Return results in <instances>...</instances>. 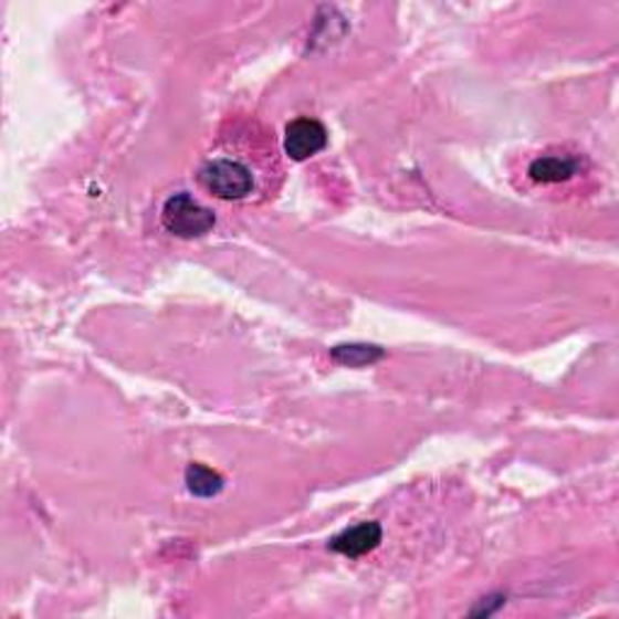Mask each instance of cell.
<instances>
[{
    "label": "cell",
    "mask_w": 619,
    "mask_h": 619,
    "mask_svg": "<svg viewBox=\"0 0 619 619\" xmlns=\"http://www.w3.org/2000/svg\"><path fill=\"white\" fill-rule=\"evenodd\" d=\"M160 218H162L165 230L182 240L203 238L206 232H211L216 225L213 211L206 209V206H201L187 191H179V193H175V197L167 199Z\"/></svg>",
    "instance_id": "cell-3"
},
{
    "label": "cell",
    "mask_w": 619,
    "mask_h": 619,
    "mask_svg": "<svg viewBox=\"0 0 619 619\" xmlns=\"http://www.w3.org/2000/svg\"><path fill=\"white\" fill-rule=\"evenodd\" d=\"M327 146V128L322 126L317 119L310 116H298L286 126V136H283V150L291 160L303 162L315 158L319 150Z\"/></svg>",
    "instance_id": "cell-4"
},
{
    "label": "cell",
    "mask_w": 619,
    "mask_h": 619,
    "mask_svg": "<svg viewBox=\"0 0 619 619\" xmlns=\"http://www.w3.org/2000/svg\"><path fill=\"white\" fill-rule=\"evenodd\" d=\"M588 172V160L580 153L569 150H547L539 153L527 165V179L535 187L545 189H559L571 187L578 179H584Z\"/></svg>",
    "instance_id": "cell-2"
},
{
    "label": "cell",
    "mask_w": 619,
    "mask_h": 619,
    "mask_svg": "<svg viewBox=\"0 0 619 619\" xmlns=\"http://www.w3.org/2000/svg\"><path fill=\"white\" fill-rule=\"evenodd\" d=\"M281 179V148L274 132L252 116L228 119L197 170L199 187L228 203H262L274 197Z\"/></svg>",
    "instance_id": "cell-1"
},
{
    "label": "cell",
    "mask_w": 619,
    "mask_h": 619,
    "mask_svg": "<svg viewBox=\"0 0 619 619\" xmlns=\"http://www.w3.org/2000/svg\"><path fill=\"white\" fill-rule=\"evenodd\" d=\"M187 484H189V492L193 496L209 499V496L221 494L223 476L218 474V472H213V470H209V468H203V464H189Z\"/></svg>",
    "instance_id": "cell-7"
},
{
    "label": "cell",
    "mask_w": 619,
    "mask_h": 619,
    "mask_svg": "<svg viewBox=\"0 0 619 619\" xmlns=\"http://www.w3.org/2000/svg\"><path fill=\"white\" fill-rule=\"evenodd\" d=\"M385 354L380 346H370V344H342L332 352V358L337 360L342 366H352V368H360V366H370L380 360Z\"/></svg>",
    "instance_id": "cell-6"
},
{
    "label": "cell",
    "mask_w": 619,
    "mask_h": 619,
    "mask_svg": "<svg viewBox=\"0 0 619 619\" xmlns=\"http://www.w3.org/2000/svg\"><path fill=\"white\" fill-rule=\"evenodd\" d=\"M382 542V527L373 521L358 523L348 531L339 533L337 537H332L329 549L339 552L344 557H364V554L373 552Z\"/></svg>",
    "instance_id": "cell-5"
}]
</instances>
